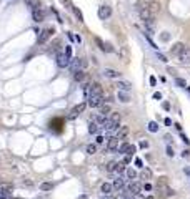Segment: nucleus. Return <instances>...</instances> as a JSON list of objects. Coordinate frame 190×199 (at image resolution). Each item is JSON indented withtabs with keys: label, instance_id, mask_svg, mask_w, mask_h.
Here are the masks:
<instances>
[{
	"label": "nucleus",
	"instance_id": "cd10ccee",
	"mask_svg": "<svg viewBox=\"0 0 190 199\" xmlns=\"http://www.w3.org/2000/svg\"><path fill=\"white\" fill-rule=\"evenodd\" d=\"M117 86L120 88L122 91H128V90H130V83H124V81H118Z\"/></svg>",
	"mask_w": 190,
	"mask_h": 199
},
{
	"label": "nucleus",
	"instance_id": "393cba45",
	"mask_svg": "<svg viewBox=\"0 0 190 199\" xmlns=\"http://www.w3.org/2000/svg\"><path fill=\"white\" fill-rule=\"evenodd\" d=\"M105 169H107L108 173H115V169H117V163H115V161H108Z\"/></svg>",
	"mask_w": 190,
	"mask_h": 199
},
{
	"label": "nucleus",
	"instance_id": "37998d69",
	"mask_svg": "<svg viewBox=\"0 0 190 199\" xmlns=\"http://www.w3.org/2000/svg\"><path fill=\"white\" fill-rule=\"evenodd\" d=\"M165 151H167V154L170 156V158H174L175 153H174V149H172V146H167V149H165Z\"/></svg>",
	"mask_w": 190,
	"mask_h": 199
},
{
	"label": "nucleus",
	"instance_id": "a211bd4d",
	"mask_svg": "<svg viewBox=\"0 0 190 199\" xmlns=\"http://www.w3.org/2000/svg\"><path fill=\"white\" fill-rule=\"evenodd\" d=\"M100 191H102L104 194H112V193H114V187H112V183H104V184L100 186Z\"/></svg>",
	"mask_w": 190,
	"mask_h": 199
},
{
	"label": "nucleus",
	"instance_id": "4468645a",
	"mask_svg": "<svg viewBox=\"0 0 190 199\" xmlns=\"http://www.w3.org/2000/svg\"><path fill=\"white\" fill-rule=\"evenodd\" d=\"M32 19H33V22L40 23L45 20V13L42 12V10H33V12H32Z\"/></svg>",
	"mask_w": 190,
	"mask_h": 199
},
{
	"label": "nucleus",
	"instance_id": "a18cd8bd",
	"mask_svg": "<svg viewBox=\"0 0 190 199\" xmlns=\"http://www.w3.org/2000/svg\"><path fill=\"white\" fill-rule=\"evenodd\" d=\"M180 136H182V141H184V143H185V144H190V140H188V138H187V136H185V134H184V133H182V134H180Z\"/></svg>",
	"mask_w": 190,
	"mask_h": 199
},
{
	"label": "nucleus",
	"instance_id": "72a5a7b5",
	"mask_svg": "<svg viewBox=\"0 0 190 199\" xmlns=\"http://www.w3.org/2000/svg\"><path fill=\"white\" fill-rule=\"evenodd\" d=\"M125 166H127V164H125L124 161H122V163H117V169H115V173H124L125 169H127Z\"/></svg>",
	"mask_w": 190,
	"mask_h": 199
},
{
	"label": "nucleus",
	"instance_id": "20e7f679",
	"mask_svg": "<svg viewBox=\"0 0 190 199\" xmlns=\"http://www.w3.org/2000/svg\"><path fill=\"white\" fill-rule=\"evenodd\" d=\"M104 96L102 95H95V96H90L89 98V105L92 106V108H100L102 105H104Z\"/></svg>",
	"mask_w": 190,
	"mask_h": 199
},
{
	"label": "nucleus",
	"instance_id": "de8ad7c7",
	"mask_svg": "<svg viewBox=\"0 0 190 199\" xmlns=\"http://www.w3.org/2000/svg\"><path fill=\"white\" fill-rule=\"evenodd\" d=\"M150 85H152V86H155L157 85V78L155 76H150Z\"/></svg>",
	"mask_w": 190,
	"mask_h": 199
},
{
	"label": "nucleus",
	"instance_id": "9d476101",
	"mask_svg": "<svg viewBox=\"0 0 190 199\" xmlns=\"http://www.w3.org/2000/svg\"><path fill=\"white\" fill-rule=\"evenodd\" d=\"M127 134H128V128H127V126H118V128H117V131L114 133V136L117 138L118 141H120V140H124Z\"/></svg>",
	"mask_w": 190,
	"mask_h": 199
},
{
	"label": "nucleus",
	"instance_id": "c85d7f7f",
	"mask_svg": "<svg viewBox=\"0 0 190 199\" xmlns=\"http://www.w3.org/2000/svg\"><path fill=\"white\" fill-rule=\"evenodd\" d=\"M149 131H150V133H157V131H158V124L155 121H150L149 123Z\"/></svg>",
	"mask_w": 190,
	"mask_h": 199
},
{
	"label": "nucleus",
	"instance_id": "9b49d317",
	"mask_svg": "<svg viewBox=\"0 0 190 199\" xmlns=\"http://www.w3.org/2000/svg\"><path fill=\"white\" fill-rule=\"evenodd\" d=\"M85 106H87V103H80V105H75L72 108V111H70V118H75L77 115H80V113L85 110Z\"/></svg>",
	"mask_w": 190,
	"mask_h": 199
},
{
	"label": "nucleus",
	"instance_id": "a878e982",
	"mask_svg": "<svg viewBox=\"0 0 190 199\" xmlns=\"http://www.w3.org/2000/svg\"><path fill=\"white\" fill-rule=\"evenodd\" d=\"M72 12L75 13V17H77V20H79V22H83V15H82V12H80L79 8H77L75 5H73V8H72Z\"/></svg>",
	"mask_w": 190,
	"mask_h": 199
},
{
	"label": "nucleus",
	"instance_id": "c9c22d12",
	"mask_svg": "<svg viewBox=\"0 0 190 199\" xmlns=\"http://www.w3.org/2000/svg\"><path fill=\"white\" fill-rule=\"evenodd\" d=\"M0 189H5V191H10L12 193V184H7V183H0Z\"/></svg>",
	"mask_w": 190,
	"mask_h": 199
},
{
	"label": "nucleus",
	"instance_id": "f3484780",
	"mask_svg": "<svg viewBox=\"0 0 190 199\" xmlns=\"http://www.w3.org/2000/svg\"><path fill=\"white\" fill-rule=\"evenodd\" d=\"M117 98L118 100H120V101L122 103H128L130 101V95H128V91H118V93H117Z\"/></svg>",
	"mask_w": 190,
	"mask_h": 199
},
{
	"label": "nucleus",
	"instance_id": "09e8293b",
	"mask_svg": "<svg viewBox=\"0 0 190 199\" xmlns=\"http://www.w3.org/2000/svg\"><path fill=\"white\" fill-rule=\"evenodd\" d=\"M153 98H155V100H160V98H162V93H160V91H157V93H153Z\"/></svg>",
	"mask_w": 190,
	"mask_h": 199
},
{
	"label": "nucleus",
	"instance_id": "423d86ee",
	"mask_svg": "<svg viewBox=\"0 0 190 199\" xmlns=\"http://www.w3.org/2000/svg\"><path fill=\"white\" fill-rule=\"evenodd\" d=\"M69 66H70V70H72V73L82 70V58H70Z\"/></svg>",
	"mask_w": 190,
	"mask_h": 199
},
{
	"label": "nucleus",
	"instance_id": "2f4dec72",
	"mask_svg": "<svg viewBox=\"0 0 190 199\" xmlns=\"http://www.w3.org/2000/svg\"><path fill=\"white\" fill-rule=\"evenodd\" d=\"M150 176H152V171H150V169H143V171L140 173V177H143V179H150Z\"/></svg>",
	"mask_w": 190,
	"mask_h": 199
},
{
	"label": "nucleus",
	"instance_id": "f8f14e48",
	"mask_svg": "<svg viewBox=\"0 0 190 199\" xmlns=\"http://www.w3.org/2000/svg\"><path fill=\"white\" fill-rule=\"evenodd\" d=\"M54 32V28H48V30H42L40 35H38V43H45V42L48 40V37H50V33Z\"/></svg>",
	"mask_w": 190,
	"mask_h": 199
},
{
	"label": "nucleus",
	"instance_id": "dca6fc26",
	"mask_svg": "<svg viewBox=\"0 0 190 199\" xmlns=\"http://www.w3.org/2000/svg\"><path fill=\"white\" fill-rule=\"evenodd\" d=\"M104 75L107 78H118V76H120V73H118L117 70H112V68H105L104 70Z\"/></svg>",
	"mask_w": 190,
	"mask_h": 199
},
{
	"label": "nucleus",
	"instance_id": "7c9ffc66",
	"mask_svg": "<svg viewBox=\"0 0 190 199\" xmlns=\"http://www.w3.org/2000/svg\"><path fill=\"white\" fill-rule=\"evenodd\" d=\"M175 83H177V86H180V88H187V81H185L184 78H175Z\"/></svg>",
	"mask_w": 190,
	"mask_h": 199
},
{
	"label": "nucleus",
	"instance_id": "49530a36",
	"mask_svg": "<svg viewBox=\"0 0 190 199\" xmlns=\"http://www.w3.org/2000/svg\"><path fill=\"white\" fill-rule=\"evenodd\" d=\"M162 108H164V110H167V111H168V110H170V103L164 101V103H162Z\"/></svg>",
	"mask_w": 190,
	"mask_h": 199
},
{
	"label": "nucleus",
	"instance_id": "5701e85b",
	"mask_svg": "<svg viewBox=\"0 0 190 199\" xmlns=\"http://www.w3.org/2000/svg\"><path fill=\"white\" fill-rule=\"evenodd\" d=\"M98 130H100V126H98V124L95 123V121L89 124V133H90V134H97Z\"/></svg>",
	"mask_w": 190,
	"mask_h": 199
},
{
	"label": "nucleus",
	"instance_id": "f704fd0d",
	"mask_svg": "<svg viewBox=\"0 0 190 199\" xmlns=\"http://www.w3.org/2000/svg\"><path fill=\"white\" fill-rule=\"evenodd\" d=\"M107 113H110V106H108V105H102L100 106V115H107Z\"/></svg>",
	"mask_w": 190,
	"mask_h": 199
},
{
	"label": "nucleus",
	"instance_id": "e433bc0d",
	"mask_svg": "<svg viewBox=\"0 0 190 199\" xmlns=\"http://www.w3.org/2000/svg\"><path fill=\"white\" fill-rule=\"evenodd\" d=\"M160 40H162V42H168V40H170V33H167V32H164V33L160 35Z\"/></svg>",
	"mask_w": 190,
	"mask_h": 199
},
{
	"label": "nucleus",
	"instance_id": "ea45409f",
	"mask_svg": "<svg viewBox=\"0 0 190 199\" xmlns=\"http://www.w3.org/2000/svg\"><path fill=\"white\" fill-rule=\"evenodd\" d=\"M133 163H135V166H137L139 169H142V168H143V161H142L140 158H135V161H133Z\"/></svg>",
	"mask_w": 190,
	"mask_h": 199
},
{
	"label": "nucleus",
	"instance_id": "1a4fd4ad",
	"mask_svg": "<svg viewBox=\"0 0 190 199\" xmlns=\"http://www.w3.org/2000/svg\"><path fill=\"white\" fill-rule=\"evenodd\" d=\"M70 63V58L65 55V53H58L57 55V65L60 66V68H65V66H69Z\"/></svg>",
	"mask_w": 190,
	"mask_h": 199
},
{
	"label": "nucleus",
	"instance_id": "b1692460",
	"mask_svg": "<svg viewBox=\"0 0 190 199\" xmlns=\"http://www.w3.org/2000/svg\"><path fill=\"white\" fill-rule=\"evenodd\" d=\"M125 173H127V177H128V179H137V171L135 169H132V168H128V169H125Z\"/></svg>",
	"mask_w": 190,
	"mask_h": 199
},
{
	"label": "nucleus",
	"instance_id": "6e6552de",
	"mask_svg": "<svg viewBox=\"0 0 190 199\" xmlns=\"http://www.w3.org/2000/svg\"><path fill=\"white\" fill-rule=\"evenodd\" d=\"M178 62L184 63V65H190V48H187V47L184 48V52L178 55Z\"/></svg>",
	"mask_w": 190,
	"mask_h": 199
},
{
	"label": "nucleus",
	"instance_id": "c03bdc74",
	"mask_svg": "<svg viewBox=\"0 0 190 199\" xmlns=\"http://www.w3.org/2000/svg\"><path fill=\"white\" fill-rule=\"evenodd\" d=\"M143 189H145V191H152V189H153V186H152L150 183H147V184H143Z\"/></svg>",
	"mask_w": 190,
	"mask_h": 199
},
{
	"label": "nucleus",
	"instance_id": "7ed1b4c3",
	"mask_svg": "<svg viewBox=\"0 0 190 199\" xmlns=\"http://www.w3.org/2000/svg\"><path fill=\"white\" fill-rule=\"evenodd\" d=\"M110 15H112V8L108 5H102L100 8H98V19H100V20L110 19Z\"/></svg>",
	"mask_w": 190,
	"mask_h": 199
},
{
	"label": "nucleus",
	"instance_id": "3c124183",
	"mask_svg": "<svg viewBox=\"0 0 190 199\" xmlns=\"http://www.w3.org/2000/svg\"><path fill=\"white\" fill-rule=\"evenodd\" d=\"M149 146V143H147V141H142V143H140V148H147Z\"/></svg>",
	"mask_w": 190,
	"mask_h": 199
},
{
	"label": "nucleus",
	"instance_id": "2eb2a0df",
	"mask_svg": "<svg viewBox=\"0 0 190 199\" xmlns=\"http://www.w3.org/2000/svg\"><path fill=\"white\" fill-rule=\"evenodd\" d=\"M112 187H114V191H120L125 187V179L124 177H117V179L112 183Z\"/></svg>",
	"mask_w": 190,
	"mask_h": 199
},
{
	"label": "nucleus",
	"instance_id": "a19ab883",
	"mask_svg": "<svg viewBox=\"0 0 190 199\" xmlns=\"http://www.w3.org/2000/svg\"><path fill=\"white\" fill-rule=\"evenodd\" d=\"M157 58H158V60H160V62H164V63H167V56H165V55H162V53H160V52H158V53H157Z\"/></svg>",
	"mask_w": 190,
	"mask_h": 199
},
{
	"label": "nucleus",
	"instance_id": "5fc2aeb1",
	"mask_svg": "<svg viewBox=\"0 0 190 199\" xmlns=\"http://www.w3.org/2000/svg\"><path fill=\"white\" fill-rule=\"evenodd\" d=\"M0 199H5V197H0Z\"/></svg>",
	"mask_w": 190,
	"mask_h": 199
},
{
	"label": "nucleus",
	"instance_id": "f03ea898",
	"mask_svg": "<svg viewBox=\"0 0 190 199\" xmlns=\"http://www.w3.org/2000/svg\"><path fill=\"white\" fill-rule=\"evenodd\" d=\"M137 12H139L140 19H142L143 22H152V20H153L152 12L145 7V3H137Z\"/></svg>",
	"mask_w": 190,
	"mask_h": 199
},
{
	"label": "nucleus",
	"instance_id": "8fccbe9b",
	"mask_svg": "<svg viewBox=\"0 0 190 199\" xmlns=\"http://www.w3.org/2000/svg\"><path fill=\"white\" fill-rule=\"evenodd\" d=\"M164 123L167 124V126H170V124H172V120H170V118H165V120H164Z\"/></svg>",
	"mask_w": 190,
	"mask_h": 199
},
{
	"label": "nucleus",
	"instance_id": "4c0bfd02",
	"mask_svg": "<svg viewBox=\"0 0 190 199\" xmlns=\"http://www.w3.org/2000/svg\"><path fill=\"white\" fill-rule=\"evenodd\" d=\"M105 141V138L102 136V134H97V136H95V144H102Z\"/></svg>",
	"mask_w": 190,
	"mask_h": 199
},
{
	"label": "nucleus",
	"instance_id": "39448f33",
	"mask_svg": "<svg viewBox=\"0 0 190 199\" xmlns=\"http://www.w3.org/2000/svg\"><path fill=\"white\" fill-rule=\"evenodd\" d=\"M125 191L130 193V194H133V196H137V194H140V191H142V186H140L139 183H135V181H132V183L125 187Z\"/></svg>",
	"mask_w": 190,
	"mask_h": 199
},
{
	"label": "nucleus",
	"instance_id": "c756f323",
	"mask_svg": "<svg viewBox=\"0 0 190 199\" xmlns=\"http://www.w3.org/2000/svg\"><path fill=\"white\" fill-rule=\"evenodd\" d=\"M97 153V144H87V154H95Z\"/></svg>",
	"mask_w": 190,
	"mask_h": 199
},
{
	"label": "nucleus",
	"instance_id": "79ce46f5",
	"mask_svg": "<svg viewBox=\"0 0 190 199\" xmlns=\"http://www.w3.org/2000/svg\"><path fill=\"white\" fill-rule=\"evenodd\" d=\"M65 55L69 56V58H72V47H70V45L69 47H65Z\"/></svg>",
	"mask_w": 190,
	"mask_h": 199
},
{
	"label": "nucleus",
	"instance_id": "473e14b6",
	"mask_svg": "<svg viewBox=\"0 0 190 199\" xmlns=\"http://www.w3.org/2000/svg\"><path fill=\"white\" fill-rule=\"evenodd\" d=\"M105 120H107V116H104V115H98L97 118H95V123H97L98 126H102V124L105 123Z\"/></svg>",
	"mask_w": 190,
	"mask_h": 199
},
{
	"label": "nucleus",
	"instance_id": "f257e3e1",
	"mask_svg": "<svg viewBox=\"0 0 190 199\" xmlns=\"http://www.w3.org/2000/svg\"><path fill=\"white\" fill-rule=\"evenodd\" d=\"M83 95L89 100L90 96H95V95H102V86L98 83H92V85H85L83 86Z\"/></svg>",
	"mask_w": 190,
	"mask_h": 199
},
{
	"label": "nucleus",
	"instance_id": "412c9836",
	"mask_svg": "<svg viewBox=\"0 0 190 199\" xmlns=\"http://www.w3.org/2000/svg\"><path fill=\"white\" fill-rule=\"evenodd\" d=\"M85 76H87V75L83 73V70H79V72H75V73H73V80H75V81H79V83H80V81H83V80H85Z\"/></svg>",
	"mask_w": 190,
	"mask_h": 199
},
{
	"label": "nucleus",
	"instance_id": "603ef678",
	"mask_svg": "<svg viewBox=\"0 0 190 199\" xmlns=\"http://www.w3.org/2000/svg\"><path fill=\"white\" fill-rule=\"evenodd\" d=\"M145 199H153V197H152V196H149V197H145Z\"/></svg>",
	"mask_w": 190,
	"mask_h": 199
},
{
	"label": "nucleus",
	"instance_id": "0eeeda50",
	"mask_svg": "<svg viewBox=\"0 0 190 199\" xmlns=\"http://www.w3.org/2000/svg\"><path fill=\"white\" fill-rule=\"evenodd\" d=\"M107 140H108V143H107V151H108V153L117 151V149H118V140H117V138H115V136H108Z\"/></svg>",
	"mask_w": 190,
	"mask_h": 199
},
{
	"label": "nucleus",
	"instance_id": "864d4df0",
	"mask_svg": "<svg viewBox=\"0 0 190 199\" xmlns=\"http://www.w3.org/2000/svg\"><path fill=\"white\" fill-rule=\"evenodd\" d=\"M187 90H188V93H190V86H187Z\"/></svg>",
	"mask_w": 190,
	"mask_h": 199
},
{
	"label": "nucleus",
	"instance_id": "58836bf2",
	"mask_svg": "<svg viewBox=\"0 0 190 199\" xmlns=\"http://www.w3.org/2000/svg\"><path fill=\"white\" fill-rule=\"evenodd\" d=\"M60 2H62L63 5H65L67 8H69V10H72V8H73V3L70 2V0H60Z\"/></svg>",
	"mask_w": 190,
	"mask_h": 199
},
{
	"label": "nucleus",
	"instance_id": "ddd939ff",
	"mask_svg": "<svg viewBox=\"0 0 190 199\" xmlns=\"http://www.w3.org/2000/svg\"><path fill=\"white\" fill-rule=\"evenodd\" d=\"M145 7L152 12V15H155V13L160 12V3H158V2H147Z\"/></svg>",
	"mask_w": 190,
	"mask_h": 199
},
{
	"label": "nucleus",
	"instance_id": "bb28decb",
	"mask_svg": "<svg viewBox=\"0 0 190 199\" xmlns=\"http://www.w3.org/2000/svg\"><path fill=\"white\" fill-rule=\"evenodd\" d=\"M52 187H54V183H42L40 184V189L44 191V193H45V191H50Z\"/></svg>",
	"mask_w": 190,
	"mask_h": 199
},
{
	"label": "nucleus",
	"instance_id": "4be33fe9",
	"mask_svg": "<svg viewBox=\"0 0 190 199\" xmlns=\"http://www.w3.org/2000/svg\"><path fill=\"white\" fill-rule=\"evenodd\" d=\"M128 149H130V144L128 143H122L120 146H118L117 151L120 153V154H128Z\"/></svg>",
	"mask_w": 190,
	"mask_h": 199
},
{
	"label": "nucleus",
	"instance_id": "aec40b11",
	"mask_svg": "<svg viewBox=\"0 0 190 199\" xmlns=\"http://www.w3.org/2000/svg\"><path fill=\"white\" fill-rule=\"evenodd\" d=\"M27 5L32 8V12L33 10H40V0H27Z\"/></svg>",
	"mask_w": 190,
	"mask_h": 199
},
{
	"label": "nucleus",
	"instance_id": "6ab92c4d",
	"mask_svg": "<svg viewBox=\"0 0 190 199\" xmlns=\"http://www.w3.org/2000/svg\"><path fill=\"white\" fill-rule=\"evenodd\" d=\"M184 48H185L184 43H175L174 47H172V53H174V55H180V53L184 52Z\"/></svg>",
	"mask_w": 190,
	"mask_h": 199
}]
</instances>
